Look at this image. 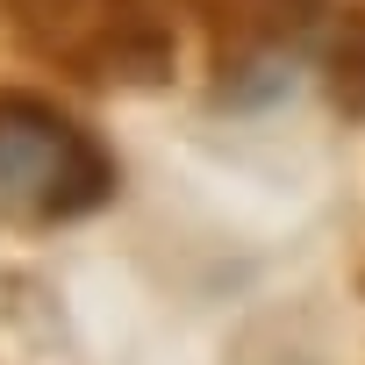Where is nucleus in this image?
<instances>
[{"label": "nucleus", "mask_w": 365, "mask_h": 365, "mask_svg": "<svg viewBox=\"0 0 365 365\" xmlns=\"http://www.w3.org/2000/svg\"><path fill=\"white\" fill-rule=\"evenodd\" d=\"M115 150L43 93H0V215L79 222L115 201Z\"/></svg>", "instance_id": "1"}, {"label": "nucleus", "mask_w": 365, "mask_h": 365, "mask_svg": "<svg viewBox=\"0 0 365 365\" xmlns=\"http://www.w3.org/2000/svg\"><path fill=\"white\" fill-rule=\"evenodd\" d=\"M322 93L344 122H365V8H344L322 43Z\"/></svg>", "instance_id": "3"}, {"label": "nucleus", "mask_w": 365, "mask_h": 365, "mask_svg": "<svg viewBox=\"0 0 365 365\" xmlns=\"http://www.w3.org/2000/svg\"><path fill=\"white\" fill-rule=\"evenodd\" d=\"M172 65H179V36L158 0H101L93 29L65 58V72L93 86H172Z\"/></svg>", "instance_id": "2"}]
</instances>
